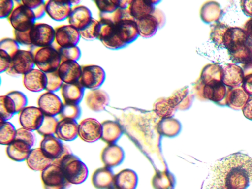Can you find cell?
<instances>
[{"label":"cell","instance_id":"cell-1","mask_svg":"<svg viewBox=\"0 0 252 189\" xmlns=\"http://www.w3.org/2000/svg\"><path fill=\"white\" fill-rule=\"evenodd\" d=\"M67 180L71 184L79 185L85 182L89 176L86 164L72 153L63 158L58 164Z\"/></svg>","mask_w":252,"mask_h":189},{"label":"cell","instance_id":"cell-2","mask_svg":"<svg viewBox=\"0 0 252 189\" xmlns=\"http://www.w3.org/2000/svg\"><path fill=\"white\" fill-rule=\"evenodd\" d=\"M33 47V46H32ZM32 52L35 65L44 73L57 71L61 63L60 56L52 45L45 47H34Z\"/></svg>","mask_w":252,"mask_h":189},{"label":"cell","instance_id":"cell-3","mask_svg":"<svg viewBox=\"0 0 252 189\" xmlns=\"http://www.w3.org/2000/svg\"><path fill=\"white\" fill-rule=\"evenodd\" d=\"M18 2L15 4L7 19L13 30L19 32H26L34 25L36 19L30 9L21 3V1H18Z\"/></svg>","mask_w":252,"mask_h":189},{"label":"cell","instance_id":"cell-4","mask_svg":"<svg viewBox=\"0 0 252 189\" xmlns=\"http://www.w3.org/2000/svg\"><path fill=\"white\" fill-rule=\"evenodd\" d=\"M41 180L44 189H68L71 185L60 166L54 163L41 172Z\"/></svg>","mask_w":252,"mask_h":189},{"label":"cell","instance_id":"cell-5","mask_svg":"<svg viewBox=\"0 0 252 189\" xmlns=\"http://www.w3.org/2000/svg\"><path fill=\"white\" fill-rule=\"evenodd\" d=\"M106 79V73L100 67L88 64L81 66V74L79 82L85 89H98Z\"/></svg>","mask_w":252,"mask_h":189},{"label":"cell","instance_id":"cell-6","mask_svg":"<svg viewBox=\"0 0 252 189\" xmlns=\"http://www.w3.org/2000/svg\"><path fill=\"white\" fill-rule=\"evenodd\" d=\"M55 35L54 28L51 26L44 23H35L30 32L32 46L45 47L52 46L54 43Z\"/></svg>","mask_w":252,"mask_h":189},{"label":"cell","instance_id":"cell-7","mask_svg":"<svg viewBox=\"0 0 252 189\" xmlns=\"http://www.w3.org/2000/svg\"><path fill=\"white\" fill-rule=\"evenodd\" d=\"M54 45L62 47L77 46L81 38L78 30L69 25H63L54 28Z\"/></svg>","mask_w":252,"mask_h":189},{"label":"cell","instance_id":"cell-8","mask_svg":"<svg viewBox=\"0 0 252 189\" xmlns=\"http://www.w3.org/2000/svg\"><path fill=\"white\" fill-rule=\"evenodd\" d=\"M101 123L94 118L84 119L78 125V136L86 142H95L101 139Z\"/></svg>","mask_w":252,"mask_h":189},{"label":"cell","instance_id":"cell-9","mask_svg":"<svg viewBox=\"0 0 252 189\" xmlns=\"http://www.w3.org/2000/svg\"><path fill=\"white\" fill-rule=\"evenodd\" d=\"M44 116L38 107H26L19 113V121L23 128L31 131H37Z\"/></svg>","mask_w":252,"mask_h":189},{"label":"cell","instance_id":"cell-10","mask_svg":"<svg viewBox=\"0 0 252 189\" xmlns=\"http://www.w3.org/2000/svg\"><path fill=\"white\" fill-rule=\"evenodd\" d=\"M63 102L54 93L47 92L42 94L37 100L38 108L45 115L55 117L59 115Z\"/></svg>","mask_w":252,"mask_h":189},{"label":"cell","instance_id":"cell-11","mask_svg":"<svg viewBox=\"0 0 252 189\" xmlns=\"http://www.w3.org/2000/svg\"><path fill=\"white\" fill-rule=\"evenodd\" d=\"M69 0L63 1H47L45 3L46 13L56 22H63L67 19L72 8Z\"/></svg>","mask_w":252,"mask_h":189},{"label":"cell","instance_id":"cell-12","mask_svg":"<svg viewBox=\"0 0 252 189\" xmlns=\"http://www.w3.org/2000/svg\"><path fill=\"white\" fill-rule=\"evenodd\" d=\"M10 66L19 75H25L33 70L35 65L32 52L19 50L12 59Z\"/></svg>","mask_w":252,"mask_h":189},{"label":"cell","instance_id":"cell-13","mask_svg":"<svg viewBox=\"0 0 252 189\" xmlns=\"http://www.w3.org/2000/svg\"><path fill=\"white\" fill-rule=\"evenodd\" d=\"M93 18L92 12L88 7L78 5L72 7L67 20L69 25L80 31L85 28Z\"/></svg>","mask_w":252,"mask_h":189},{"label":"cell","instance_id":"cell-14","mask_svg":"<svg viewBox=\"0 0 252 189\" xmlns=\"http://www.w3.org/2000/svg\"><path fill=\"white\" fill-rule=\"evenodd\" d=\"M250 38L240 42L228 50L231 60L234 63L246 64L252 62V41Z\"/></svg>","mask_w":252,"mask_h":189},{"label":"cell","instance_id":"cell-15","mask_svg":"<svg viewBox=\"0 0 252 189\" xmlns=\"http://www.w3.org/2000/svg\"><path fill=\"white\" fill-rule=\"evenodd\" d=\"M47 82L46 73L37 69H33L23 75V83L28 91L38 93L45 90Z\"/></svg>","mask_w":252,"mask_h":189},{"label":"cell","instance_id":"cell-16","mask_svg":"<svg viewBox=\"0 0 252 189\" xmlns=\"http://www.w3.org/2000/svg\"><path fill=\"white\" fill-rule=\"evenodd\" d=\"M85 89L79 82L63 83L60 89L63 103L79 105L85 94Z\"/></svg>","mask_w":252,"mask_h":189},{"label":"cell","instance_id":"cell-17","mask_svg":"<svg viewBox=\"0 0 252 189\" xmlns=\"http://www.w3.org/2000/svg\"><path fill=\"white\" fill-rule=\"evenodd\" d=\"M125 154L120 146L116 144H108L102 150L100 159L105 167L111 168L119 165L124 160Z\"/></svg>","mask_w":252,"mask_h":189},{"label":"cell","instance_id":"cell-18","mask_svg":"<svg viewBox=\"0 0 252 189\" xmlns=\"http://www.w3.org/2000/svg\"><path fill=\"white\" fill-rule=\"evenodd\" d=\"M57 71L63 83H74L79 81L81 74V66L77 61L63 62L61 63Z\"/></svg>","mask_w":252,"mask_h":189},{"label":"cell","instance_id":"cell-19","mask_svg":"<svg viewBox=\"0 0 252 189\" xmlns=\"http://www.w3.org/2000/svg\"><path fill=\"white\" fill-rule=\"evenodd\" d=\"M65 145L54 135L44 137L40 144V149L45 155L53 161L59 158L64 153Z\"/></svg>","mask_w":252,"mask_h":189},{"label":"cell","instance_id":"cell-20","mask_svg":"<svg viewBox=\"0 0 252 189\" xmlns=\"http://www.w3.org/2000/svg\"><path fill=\"white\" fill-rule=\"evenodd\" d=\"M87 107L95 112H100L106 109L110 102L108 94L104 91L97 89L91 90L85 97Z\"/></svg>","mask_w":252,"mask_h":189},{"label":"cell","instance_id":"cell-21","mask_svg":"<svg viewBox=\"0 0 252 189\" xmlns=\"http://www.w3.org/2000/svg\"><path fill=\"white\" fill-rule=\"evenodd\" d=\"M78 125L76 120L61 119L58 121L55 135L60 140L73 141L78 136Z\"/></svg>","mask_w":252,"mask_h":189},{"label":"cell","instance_id":"cell-22","mask_svg":"<svg viewBox=\"0 0 252 189\" xmlns=\"http://www.w3.org/2000/svg\"><path fill=\"white\" fill-rule=\"evenodd\" d=\"M114 177L115 175L111 169L104 166L94 172L92 183L97 189H112L114 188Z\"/></svg>","mask_w":252,"mask_h":189},{"label":"cell","instance_id":"cell-23","mask_svg":"<svg viewBox=\"0 0 252 189\" xmlns=\"http://www.w3.org/2000/svg\"><path fill=\"white\" fill-rule=\"evenodd\" d=\"M244 78L243 69L236 64H229L223 69L222 82L228 87H239L242 84Z\"/></svg>","mask_w":252,"mask_h":189},{"label":"cell","instance_id":"cell-24","mask_svg":"<svg viewBox=\"0 0 252 189\" xmlns=\"http://www.w3.org/2000/svg\"><path fill=\"white\" fill-rule=\"evenodd\" d=\"M26 161L32 170L42 172L52 164L53 160L47 157L39 148L31 150Z\"/></svg>","mask_w":252,"mask_h":189},{"label":"cell","instance_id":"cell-25","mask_svg":"<svg viewBox=\"0 0 252 189\" xmlns=\"http://www.w3.org/2000/svg\"><path fill=\"white\" fill-rule=\"evenodd\" d=\"M101 139L108 144H115L123 133L121 126L118 122L106 120L101 123Z\"/></svg>","mask_w":252,"mask_h":189},{"label":"cell","instance_id":"cell-26","mask_svg":"<svg viewBox=\"0 0 252 189\" xmlns=\"http://www.w3.org/2000/svg\"><path fill=\"white\" fill-rule=\"evenodd\" d=\"M31 147L25 142L15 140L6 148L7 156L12 160L21 162L26 160L31 151Z\"/></svg>","mask_w":252,"mask_h":189},{"label":"cell","instance_id":"cell-27","mask_svg":"<svg viewBox=\"0 0 252 189\" xmlns=\"http://www.w3.org/2000/svg\"><path fill=\"white\" fill-rule=\"evenodd\" d=\"M138 183L137 174L131 169H124L115 175L114 188L117 189H135Z\"/></svg>","mask_w":252,"mask_h":189},{"label":"cell","instance_id":"cell-28","mask_svg":"<svg viewBox=\"0 0 252 189\" xmlns=\"http://www.w3.org/2000/svg\"><path fill=\"white\" fill-rule=\"evenodd\" d=\"M249 98L248 94L242 87L227 90L225 104L234 110L242 109Z\"/></svg>","mask_w":252,"mask_h":189},{"label":"cell","instance_id":"cell-29","mask_svg":"<svg viewBox=\"0 0 252 189\" xmlns=\"http://www.w3.org/2000/svg\"><path fill=\"white\" fill-rule=\"evenodd\" d=\"M227 90L222 82L204 85L203 95L204 98L217 103H220L225 99Z\"/></svg>","mask_w":252,"mask_h":189},{"label":"cell","instance_id":"cell-30","mask_svg":"<svg viewBox=\"0 0 252 189\" xmlns=\"http://www.w3.org/2000/svg\"><path fill=\"white\" fill-rule=\"evenodd\" d=\"M182 129L181 123L173 118H163L158 125V130L162 136L173 138L177 136Z\"/></svg>","mask_w":252,"mask_h":189},{"label":"cell","instance_id":"cell-31","mask_svg":"<svg viewBox=\"0 0 252 189\" xmlns=\"http://www.w3.org/2000/svg\"><path fill=\"white\" fill-rule=\"evenodd\" d=\"M152 184L154 189H174L176 185L175 176L167 170L157 171Z\"/></svg>","mask_w":252,"mask_h":189},{"label":"cell","instance_id":"cell-32","mask_svg":"<svg viewBox=\"0 0 252 189\" xmlns=\"http://www.w3.org/2000/svg\"><path fill=\"white\" fill-rule=\"evenodd\" d=\"M223 69L218 64H210L203 69L201 79L204 85L222 82Z\"/></svg>","mask_w":252,"mask_h":189},{"label":"cell","instance_id":"cell-33","mask_svg":"<svg viewBox=\"0 0 252 189\" xmlns=\"http://www.w3.org/2000/svg\"><path fill=\"white\" fill-rule=\"evenodd\" d=\"M222 10L217 2H211L206 4L202 9L201 16L207 23L217 22L221 15Z\"/></svg>","mask_w":252,"mask_h":189},{"label":"cell","instance_id":"cell-34","mask_svg":"<svg viewBox=\"0 0 252 189\" xmlns=\"http://www.w3.org/2000/svg\"><path fill=\"white\" fill-rule=\"evenodd\" d=\"M16 131L14 126L10 122L1 121L0 125V143L8 146L15 139Z\"/></svg>","mask_w":252,"mask_h":189},{"label":"cell","instance_id":"cell-35","mask_svg":"<svg viewBox=\"0 0 252 189\" xmlns=\"http://www.w3.org/2000/svg\"><path fill=\"white\" fill-rule=\"evenodd\" d=\"M58 121L55 117L45 115L43 122L36 131L44 137L54 135L56 133Z\"/></svg>","mask_w":252,"mask_h":189},{"label":"cell","instance_id":"cell-36","mask_svg":"<svg viewBox=\"0 0 252 189\" xmlns=\"http://www.w3.org/2000/svg\"><path fill=\"white\" fill-rule=\"evenodd\" d=\"M53 46L59 54L61 62L67 61H77L81 58V52L77 46L66 48L60 47L55 45Z\"/></svg>","mask_w":252,"mask_h":189},{"label":"cell","instance_id":"cell-37","mask_svg":"<svg viewBox=\"0 0 252 189\" xmlns=\"http://www.w3.org/2000/svg\"><path fill=\"white\" fill-rule=\"evenodd\" d=\"M6 95L10 99L15 114L19 113L27 107L28 98L24 93L17 91H13L9 92Z\"/></svg>","mask_w":252,"mask_h":189},{"label":"cell","instance_id":"cell-38","mask_svg":"<svg viewBox=\"0 0 252 189\" xmlns=\"http://www.w3.org/2000/svg\"><path fill=\"white\" fill-rule=\"evenodd\" d=\"M24 5L30 9L33 13L36 20L43 18L46 14L45 3L43 0H22Z\"/></svg>","mask_w":252,"mask_h":189},{"label":"cell","instance_id":"cell-39","mask_svg":"<svg viewBox=\"0 0 252 189\" xmlns=\"http://www.w3.org/2000/svg\"><path fill=\"white\" fill-rule=\"evenodd\" d=\"M99 26V21L93 18L85 28L79 31L81 38L88 41L98 39Z\"/></svg>","mask_w":252,"mask_h":189},{"label":"cell","instance_id":"cell-40","mask_svg":"<svg viewBox=\"0 0 252 189\" xmlns=\"http://www.w3.org/2000/svg\"><path fill=\"white\" fill-rule=\"evenodd\" d=\"M16 114L9 97L7 95L0 96V116L1 121H7Z\"/></svg>","mask_w":252,"mask_h":189},{"label":"cell","instance_id":"cell-41","mask_svg":"<svg viewBox=\"0 0 252 189\" xmlns=\"http://www.w3.org/2000/svg\"><path fill=\"white\" fill-rule=\"evenodd\" d=\"M81 115V109L79 105L63 103L59 115L61 119L76 120Z\"/></svg>","mask_w":252,"mask_h":189},{"label":"cell","instance_id":"cell-42","mask_svg":"<svg viewBox=\"0 0 252 189\" xmlns=\"http://www.w3.org/2000/svg\"><path fill=\"white\" fill-rule=\"evenodd\" d=\"M47 82L45 90L54 93L61 89L64 83L60 78L58 71L47 73Z\"/></svg>","mask_w":252,"mask_h":189},{"label":"cell","instance_id":"cell-43","mask_svg":"<svg viewBox=\"0 0 252 189\" xmlns=\"http://www.w3.org/2000/svg\"><path fill=\"white\" fill-rule=\"evenodd\" d=\"M228 28L229 27L222 23H218L213 26L211 37L217 45H223L224 37Z\"/></svg>","mask_w":252,"mask_h":189},{"label":"cell","instance_id":"cell-44","mask_svg":"<svg viewBox=\"0 0 252 189\" xmlns=\"http://www.w3.org/2000/svg\"><path fill=\"white\" fill-rule=\"evenodd\" d=\"M0 50L7 53L12 59L20 49L18 44L14 39L5 37L0 41Z\"/></svg>","mask_w":252,"mask_h":189},{"label":"cell","instance_id":"cell-45","mask_svg":"<svg viewBox=\"0 0 252 189\" xmlns=\"http://www.w3.org/2000/svg\"><path fill=\"white\" fill-rule=\"evenodd\" d=\"M15 140L25 142L32 148L35 144L36 139L32 131L22 128L17 130Z\"/></svg>","mask_w":252,"mask_h":189},{"label":"cell","instance_id":"cell-46","mask_svg":"<svg viewBox=\"0 0 252 189\" xmlns=\"http://www.w3.org/2000/svg\"><path fill=\"white\" fill-rule=\"evenodd\" d=\"M31 29L26 32H19L13 30L14 39L18 44L32 46L30 36Z\"/></svg>","mask_w":252,"mask_h":189},{"label":"cell","instance_id":"cell-47","mask_svg":"<svg viewBox=\"0 0 252 189\" xmlns=\"http://www.w3.org/2000/svg\"><path fill=\"white\" fill-rule=\"evenodd\" d=\"M15 6L12 0H1L0 1V18H7L12 12Z\"/></svg>","mask_w":252,"mask_h":189},{"label":"cell","instance_id":"cell-48","mask_svg":"<svg viewBox=\"0 0 252 189\" xmlns=\"http://www.w3.org/2000/svg\"><path fill=\"white\" fill-rule=\"evenodd\" d=\"M11 58L6 52L0 50V73L5 72L9 67L11 63Z\"/></svg>","mask_w":252,"mask_h":189},{"label":"cell","instance_id":"cell-49","mask_svg":"<svg viewBox=\"0 0 252 189\" xmlns=\"http://www.w3.org/2000/svg\"><path fill=\"white\" fill-rule=\"evenodd\" d=\"M242 88L249 96L252 97V74L244 75Z\"/></svg>","mask_w":252,"mask_h":189},{"label":"cell","instance_id":"cell-50","mask_svg":"<svg viewBox=\"0 0 252 189\" xmlns=\"http://www.w3.org/2000/svg\"><path fill=\"white\" fill-rule=\"evenodd\" d=\"M241 7L243 13L252 18V0H243L241 1Z\"/></svg>","mask_w":252,"mask_h":189},{"label":"cell","instance_id":"cell-51","mask_svg":"<svg viewBox=\"0 0 252 189\" xmlns=\"http://www.w3.org/2000/svg\"><path fill=\"white\" fill-rule=\"evenodd\" d=\"M242 111L246 118L252 120V97H249L243 108Z\"/></svg>","mask_w":252,"mask_h":189},{"label":"cell","instance_id":"cell-52","mask_svg":"<svg viewBox=\"0 0 252 189\" xmlns=\"http://www.w3.org/2000/svg\"><path fill=\"white\" fill-rule=\"evenodd\" d=\"M245 31L249 37L252 39V18L248 20L244 26Z\"/></svg>","mask_w":252,"mask_h":189},{"label":"cell","instance_id":"cell-53","mask_svg":"<svg viewBox=\"0 0 252 189\" xmlns=\"http://www.w3.org/2000/svg\"><path fill=\"white\" fill-rule=\"evenodd\" d=\"M243 71L244 75L252 74V62H250L244 64L243 66Z\"/></svg>","mask_w":252,"mask_h":189},{"label":"cell","instance_id":"cell-54","mask_svg":"<svg viewBox=\"0 0 252 189\" xmlns=\"http://www.w3.org/2000/svg\"><path fill=\"white\" fill-rule=\"evenodd\" d=\"M5 72L6 74H7L8 75L10 76L17 77L19 76V75L16 73V72L14 70L12 67H11L10 66Z\"/></svg>","mask_w":252,"mask_h":189},{"label":"cell","instance_id":"cell-55","mask_svg":"<svg viewBox=\"0 0 252 189\" xmlns=\"http://www.w3.org/2000/svg\"><path fill=\"white\" fill-rule=\"evenodd\" d=\"M72 6H75L79 5V1H70Z\"/></svg>","mask_w":252,"mask_h":189},{"label":"cell","instance_id":"cell-56","mask_svg":"<svg viewBox=\"0 0 252 189\" xmlns=\"http://www.w3.org/2000/svg\"><path fill=\"white\" fill-rule=\"evenodd\" d=\"M112 189H116V188H113Z\"/></svg>","mask_w":252,"mask_h":189}]
</instances>
